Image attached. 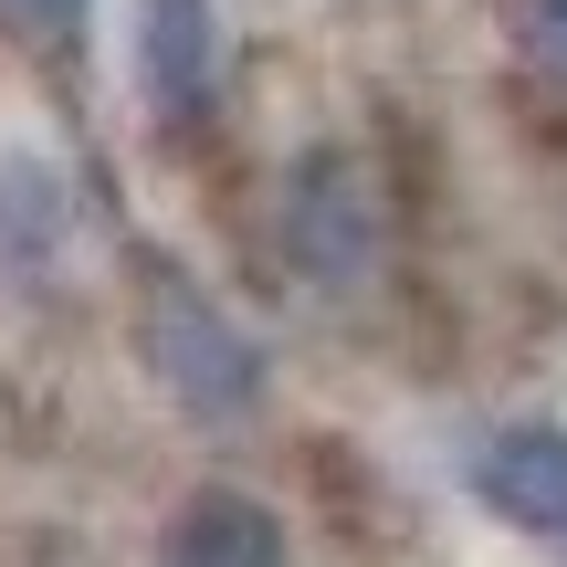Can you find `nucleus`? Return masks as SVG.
Wrapping results in <instances>:
<instances>
[{
	"mask_svg": "<svg viewBox=\"0 0 567 567\" xmlns=\"http://www.w3.org/2000/svg\"><path fill=\"white\" fill-rule=\"evenodd\" d=\"M147 368H158V389L189 410V421H252L264 410V347L243 337V326L221 316V305L200 295V284L179 274H147Z\"/></svg>",
	"mask_w": 567,
	"mask_h": 567,
	"instance_id": "nucleus-1",
	"label": "nucleus"
},
{
	"mask_svg": "<svg viewBox=\"0 0 567 567\" xmlns=\"http://www.w3.org/2000/svg\"><path fill=\"white\" fill-rule=\"evenodd\" d=\"M274 243H284V264L305 284H326V295L368 284L379 252H389V200H379V179H368V158H347V147L295 158V179H284V200H274Z\"/></svg>",
	"mask_w": 567,
	"mask_h": 567,
	"instance_id": "nucleus-2",
	"label": "nucleus"
},
{
	"mask_svg": "<svg viewBox=\"0 0 567 567\" xmlns=\"http://www.w3.org/2000/svg\"><path fill=\"white\" fill-rule=\"evenodd\" d=\"M473 505L505 536L567 557V421H505L473 452Z\"/></svg>",
	"mask_w": 567,
	"mask_h": 567,
	"instance_id": "nucleus-3",
	"label": "nucleus"
},
{
	"mask_svg": "<svg viewBox=\"0 0 567 567\" xmlns=\"http://www.w3.org/2000/svg\"><path fill=\"white\" fill-rule=\"evenodd\" d=\"M137 84L158 126H200L221 105V0H137Z\"/></svg>",
	"mask_w": 567,
	"mask_h": 567,
	"instance_id": "nucleus-4",
	"label": "nucleus"
},
{
	"mask_svg": "<svg viewBox=\"0 0 567 567\" xmlns=\"http://www.w3.org/2000/svg\"><path fill=\"white\" fill-rule=\"evenodd\" d=\"M158 567H295V536H284V515L264 494L210 484V494H189V505L168 515Z\"/></svg>",
	"mask_w": 567,
	"mask_h": 567,
	"instance_id": "nucleus-5",
	"label": "nucleus"
},
{
	"mask_svg": "<svg viewBox=\"0 0 567 567\" xmlns=\"http://www.w3.org/2000/svg\"><path fill=\"white\" fill-rule=\"evenodd\" d=\"M63 221H74L63 168L53 158H0V274L53 264V252H63Z\"/></svg>",
	"mask_w": 567,
	"mask_h": 567,
	"instance_id": "nucleus-6",
	"label": "nucleus"
},
{
	"mask_svg": "<svg viewBox=\"0 0 567 567\" xmlns=\"http://www.w3.org/2000/svg\"><path fill=\"white\" fill-rule=\"evenodd\" d=\"M515 53L567 84V0H515Z\"/></svg>",
	"mask_w": 567,
	"mask_h": 567,
	"instance_id": "nucleus-7",
	"label": "nucleus"
},
{
	"mask_svg": "<svg viewBox=\"0 0 567 567\" xmlns=\"http://www.w3.org/2000/svg\"><path fill=\"white\" fill-rule=\"evenodd\" d=\"M0 11H11L21 32H53V42H63V32L84 21V0H0Z\"/></svg>",
	"mask_w": 567,
	"mask_h": 567,
	"instance_id": "nucleus-8",
	"label": "nucleus"
}]
</instances>
